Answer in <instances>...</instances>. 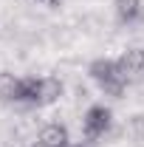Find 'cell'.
<instances>
[{"instance_id":"6da1fadb","label":"cell","mask_w":144,"mask_h":147,"mask_svg":"<svg viewBox=\"0 0 144 147\" xmlns=\"http://www.w3.org/2000/svg\"><path fill=\"white\" fill-rule=\"evenodd\" d=\"M88 74H90V79L110 96H122L127 88V79H124V74H122L116 59H93Z\"/></svg>"},{"instance_id":"7a4b0ae2","label":"cell","mask_w":144,"mask_h":147,"mask_svg":"<svg viewBox=\"0 0 144 147\" xmlns=\"http://www.w3.org/2000/svg\"><path fill=\"white\" fill-rule=\"evenodd\" d=\"M110 125H113V113H110V108H105V105H93V108H88L85 119H82V133H85L88 142H96V139H102V136L110 130Z\"/></svg>"},{"instance_id":"3957f363","label":"cell","mask_w":144,"mask_h":147,"mask_svg":"<svg viewBox=\"0 0 144 147\" xmlns=\"http://www.w3.org/2000/svg\"><path fill=\"white\" fill-rule=\"evenodd\" d=\"M116 62H119V68H122V74H124L127 82L144 79V48H127Z\"/></svg>"},{"instance_id":"277c9868","label":"cell","mask_w":144,"mask_h":147,"mask_svg":"<svg viewBox=\"0 0 144 147\" xmlns=\"http://www.w3.org/2000/svg\"><path fill=\"white\" fill-rule=\"evenodd\" d=\"M59 96H62V82H59L57 76H42V79H37V96H34L37 108L54 105Z\"/></svg>"},{"instance_id":"5b68a950","label":"cell","mask_w":144,"mask_h":147,"mask_svg":"<svg viewBox=\"0 0 144 147\" xmlns=\"http://www.w3.org/2000/svg\"><path fill=\"white\" fill-rule=\"evenodd\" d=\"M0 102H23V79L14 74H0Z\"/></svg>"},{"instance_id":"8992f818","label":"cell","mask_w":144,"mask_h":147,"mask_svg":"<svg viewBox=\"0 0 144 147\" xmlns=\"http://www.w3.org/2000/svg\"><path fill=\"white\" fill-rule=\"evenodd\" d=\"M42 147H68V127L65 125H45L40 130Z\"/></svg>"},{"instance_id":"52a82bcc","label":"cell","mask_w":144,"mask_h":147,"mask_svg":"<svg viewBox=\"0 0 144 147\" xmlns=\"http://www.w3.org/2000/svg\"><path fill=\"white\" fill-rule=\"evenodd\" d=\"M116 17L122 23H136L141 17V0H116Z\"/></svg>"},{"instance_id":"ba28073f","label":"cell","mask_w":144,"mask_h":147,"mask_svg":"<svg viewBox=\"0 0 144 147\" xmlns=\"http://www.w3.org/2000/svg\"><path fill=\"white\" fill-rule=\"evenodd\" d=\"M42 3H48V6H59L62 0H42Z\"/></svg>"}]
</instances>
